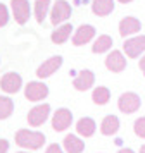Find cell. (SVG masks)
Instances as JSON below:
<instances>
[{
	"label": "cell",
	"instance_id": "obj_1",
	"mask_svg": "<svg viewBox=\"0 0 145 153\" xmlns=\"http://www.w3.org/2000/svg\"><path fill=\"white\" fill-rule=\"evenodd\" d=\"M45 143V136L38 131H29V129H19L16 132V145L28 150H38Z\"/></svg>",
	"mask_w": 145,
	"mask_h": 153
},
{
	"label": "cell",
	"instance_id": "obj_2",
	"mask_svg": "<svg viewBox=\"0 0 145 153\" xmlns=\"http://www.w3.org/2000/svg\"><path fill=\"white\" fill-rule=\"evenodd\" d=\"M71 17V5H69L66 0H57L54 4V7L50 10V21L52 24H61V22L68 21Z\"/></svg>",
	"mask_w": 145,
	"mask_h": 153
},
{
	"label": "cell",
	"instance_id": "obj_3",
	"mask_svg": "<svg viewBox=\"0 0 145 153\" xmlns=\"http://www.w3.org/2000/svg\"><path fill=\"white\" fill-rule=\"evenodd\" d=\"M117 107L123 114H133L140 108V97L137 93H131V91L123 93L117 100Z\"/></svg>",
	"mask_w": 145,
	"mask_h": 153
},
{
	"label": "cell",
	"instance_id": "obj_4",
	"mask_svg": "<svg viewBox=\"0 0 145 153\" xmlns=\"http://www.w3.org/2000/svg\"><path fill=\"white\" fill-rule=\"evenodd\" d=\"M48 95V86L45 83L40 81H31L26 84V90H24V97L29 102H40Z\"/></svg>",
	"mask_w": 145,
	"mask_h": 153
},
{
	"label": "cell",
	"instance_id": "obj_5",
	"mask_svg": "<svg viewBox=\"0 0 145 153\" xmlns=\"http://www.w3.org/2000/svg\"><path fill=\"white\" fill-rule=\"evenodd\" d=\"M48 114H50V105L48 103L36 105L28 114V122H29V126H33V127H38V126H41L48 119Z\"/></svg>",
	"mask_w": 145,
	"mask_h": 153
},
{
	"label": "cell",
	"instance_id": "obj_6",
	"mask_svg": "<svg viewBox=\"0 0 145 153\" xmlns=\"http://www.w3.org/2000/svg\"><path fill=\"white\" fill-rule=\"evenodd\" d=\"M21 86H23V79H21V76L17 72H7L0 79V88L5 93H9V95L17 93L21 90Z\"/></svg>",
	"mask_w": 145,
	"mask_h": 153
},
{
	"label": "cell",
	"instance_id": "obj_7",
	"mask_svg": "<svg viewBox=\"0 0 145 153\" xmlns=\"http://www.w3.org/2000/svg\"><path fill=\"white\" fill-rule=\"evenodd\" d=\"M123 48L130 59L140 57V53L145 52V36H133L130 40H126L123 45Z\"/></svg>",
	"mask_w": 145,
	"mask_h": 153
},
{
	"label": "cell",
	"instance_id": "obj_8",
	"mask_svg": "<svg viewBox=\"0 0 145 153\" xmlns=\"http://www.w3.org/2000/svg\"><path fill=\"white\" fill-rule=\"evenodd\" d=\"M71 122H73V114L68 108H59L54 114V117H52V127L57 132L66 131L69 126H71Z\"/></svg>",
	"mask_w": 145,
	"mask_h": 153
},
{
	"label": "cell",
	"instance_id": "obj_9",
	"mask_svg": "<svg viewBox=\"0 0 145 153\" xmlns=\"http://www.w3.org/2000/svg\"><path fill=\"white\" fill-rule=\"evenodd\" d=\"M61 65H62V57L61 55L50 57V59H47V60L36 69V76L40 77V79H45V77L52 76L54 72H57V69H59Z\"/></svg>",
	"mask_w": 145,
	"mask_h": 153
},
{
	"label": "cell",
	"instance_id": "obj_10",
	"mask_svg": "<svg viewBox=\"0 0 145 153\" xmlns=\"http://www.w3.org/2000/svg\"><path fill=\"white\" fill-rule=\"evenodd\" d=\"M11 7H12L14 19L17 24H24L29 19V2L28 0H12Z\"/></svg>",
	"mask_w": 145,
	"mask_h": 153
},
{
	"label": "cell",
	"instance_id": "obj_11",
	"mask_svg": "<svg viewBox=\"0 0 145 153\" xmlns=\"http://www.w3.org/2000/svg\"><path fill=\"white\" fill-rule=\"evenodd\" d=\"M105 67L110 72H123L126 69V59L119 50H112L109 55L105 57Z\"/></svg>",
	"mask_w": 145,
	"mask_h": 153
},
{
	"label": "cell",
	"instance_id": "obj_12",
	"mask_svg": "<svg viewBox=\"0 0 145 153\" xmlns=\"http://www.w3.org/2000/svg\"><path fill=\"white\" fill-rule=\"evenodd\" d=\"M95 36V28L90 26V24H83L74 31V36H73V45L76 47H81L85 43H88L92 38Z\"/></svg>",
	"mask_w": 145,
	"mask_h": 153
},
{
	"label": "cell",
	"instance_id": "obj_13",
	"mask_svg": "<svg viewBox=\"0 0 145 153\" xmlns=\"http://www.w3.org/2000/svg\"><path fill=\"white\" fill-rule=\"evenodd\" d=\"M93 83H95L93 72H92V71H81V72L74 77L73 86H74L78 91H86V90H90V88L93 86Z\"/></svg>",
	"mask_w": 145,
	"mask_h": 153
},
{
	"label": "cell",
	"instance_id": "obj_14",
	"mask_svg": "<svg viewBox=\"0 0 145 153\" xmlns=\"http://www.w3.org/2000/svg\"><path fill=\"white\" fill-rule=\"evenodd\" d=\"M142 28V24L137 17H124L123 21L119 22V35L121 36H130L138 33Z\"/></svg>",
	"mask_w": 145,
	"mask_h": 153
},
{
	"label": "cell",
	"instance_id": "obj_15",
	"mask_svg": "<svg viewBox=\"0 0 145 153\" xmlns=\"http://www.w3.org/2000/svg\"><path fill=\"white\" fill-rule=\"evenodd\" d=\"M95 120L90 117H81L78 122H76V131H78V134L80 136H83V138H90L93 132H95Z\"/></svg>",
	"mask_w": 145,
	"mask_h": 153
},
{
	"label": "cell",
	"instance_id": "obj_16",
	"mask_svg": "<svg viewBox=\"0 0 145 153\" xmlns=\"http://www.w3.org/2000/svg\"><path fill=\"white\" fill-rule=\"evenodd\" d=\"M119 131V119L116 115H107L104 117L102 124H100V132L104 136H112Z\"/></svg>",
	"mask_w": 145,
	"mask_h": 153
},
{
	"label": "cell",
	"instance_id": "obj_17",
	"mask_svg": "<svg viewBox=\"0 0 145 153\" xmlns=\"http://www.w3.org/2000/svg\"><path fill=\"white\" fill-rule=\"evenodd\" d=\"M62 143H64V150L68 153H81L85 150V143L74 134H68Z\"/></svg>",
	"mask_w": 145,
	"mask_h": 153
},
{
	"label": "cell",
	"instance_id": "obj_18",
	"mask_svg": "<svg viewBox=\"0 0 145 153\" xmlns=\"http://www.w3.org/2000/svg\"><path fill=\"white\" fill-rule=\"evenodd\" d=\"M92 10L95 16H109L112 10H114V2L112 0H93L92 4Z\"/></svg>",
	"mask_w": 145,
	"mask_h": 153
},
{
	"label": "cell",
	"instance_id": "obj_19",
	"mask_svg": "<svg viewBox=\"0 0 145 153\" xmlns=\"http://www.w3.org/2000/svg\"><path fill=\"white\" fill-rule=\"evenodd\" d=\"M71 31H73V26L69 22H66V24H62V26H59V28L55 29L50 38H52V42L55 45H62V43L68 42V38L71 36Z\"/></svg>",
	"mask_w": 145,
	"mask_h": 153
},
{
	"label": "cell",
	"instance_id": "obj_20",
	"mask_svg": "<svg viewBox=\"0 0 145 153\" xmlns=\"http://www.w3.org/2000/svg\"><path fill=\"white\" fill-rule=\"evenodd\" d=\"M110 47H112V38H110L109 35H100L95 40L92 50H93V53H104V52H107Z\"/></svg>",
	"mask_w": 145,
	"mask_h": 153
},
{
	"label": "cell",
	"instance_id": "obj_21",
	"mask_svg": "<svg viewBox=\"0 0 145 153\" xmlns=\"http://www.w3.org/2000/svg\"><path fill=\"white\" fill-rule=\"evenodd\" d=\"M92 100H93V103H97V105H105L110 100L109 88H105V86L95 88V90H93V95H92Z\"/></svg>",
	"mask_w": 145,
	"mask_h": 153
},
{
	"label": "cell",
	"instance_id": "obj_22",
	"mask_svg": "<svg viewBox=\"0 0 145 153\" xmlns=\"http://www.w3.org/2000/svg\"><path fill=\"white\" fill-rule=\"evenodd\" d=\"M48 5H50V0H35V17L40 24L47 17Z\"/></svg>",
	"mask_w": 145,
	"mask_h": 153
},
{
	"label": "cell",
	"instance_id": "obj_23",
	"mask_svg": "<svg viewBox=\"0 0 145 153\" xmlns=\"http://www.w3.org/2000/svg\"><path fill=\"white\" fill-rule=\"evenodd\" d=\"M14 110V103L9 97H0V120L11 117V114Z\"/></svg>",
	"mask_w": 145,
	"mask_h": 153
},
{
	"label": "cell",
	"instance_id": "obj_24",
	"mask_svg": "<svg viewBox=\"0 0 145 153\" xmlns=\"http://www.w3.org/2000/svg\"><path fill=\"white\" fill-rule=\"evenodd\" d=\"M135 134L138 138L145 139V117H140L135 120Z\"/></svg>",
	"mask_w": 145,
	"mask_h": 153
},
{
	"label": "cell",
	"instance_id": "obj_25",
	"mask_svg": "<svg viewBox=\"0 0 145 153\" xmlns=\"http://www.w3.org/2000/svg\"><path fill=\"white\" fill-rule=\"evenodd\" d=\"M7 22H9V10L4 4H0V28L5 26Z\"/></svg>",
	"mask_w": 145,
	"mask_h": 153
},
{
	"label": "cell",
	"instance_id": "obj_26",
	"mask_svg": "<svg viewBox=\"0 0 145 153\" xmlns=\"http://www.w3.org/2000/svg\"><path fill=\"white\" fill-rule=\"evenodd\" d=\"M45 153H62V150H61V146L59 145H50Z\"/></svg>",
	"mask_w": 145,
	"mask_h": 153
},
{
	"label": "cell",
	"instance_id": "obj_27",
	"mask_svg": "<svg viewBox=\"0 0 145 153\" xmlns=\"http://www.w3.org/2000/svg\"><path fill=\"white\" fill-rule=\"evenodd\" d=\"M7 150H9V141L0 139V153H7Z\"/></svg>",
	"mask_w": 145,
	"mask_h": 153
},
{
	"label": "cell",
	"instance_id": "obj_28",
	"mask_svg": "<svg viewBox=\"0 0 145 153\" xmlns=\"http://www.w3.org/2000/svg\"><path fill=\"white\" fill-rule=\"evenodd\" d=\"M140 69H142V72L145 74V55L140 59Z\"/></svg>",
	"mask_w": 145,
	"mask_h": 153
},
{
	"label": "cell",
	"instance_id": "obj_29",
	"mask_svg": "<svg viewBox=\"0 0 145 153\" xmlns=\"http://www.w3.org/2000/svg\"><path fill=\"white\" fill-rule=\"evenodd\" d=\"M117 153H135L133 150H130V148H123V150H119Z\"/></svg>",
	"mask_w": 145,
	"mask_h": 153
},
{
	"label": "cell",
	"instance_id": "obj_30",
	"mask_svg": "<svg viewBox=\"0 0 145 153\" xmlns=\"http://www.w3.org/2000/svg\"><path fill=\"white\" fill-rule=\"evenodd\" d=\"M117 2H121V4H130L131 0H117Z\"/></svg>",
	"mask_w": 145,
	"mask_h": 153
},
{
	"label": "cell",
	"instance_id": "obj_31",
	"mask_svg": "<svg viewBox=\"0 0 145 153\" xmlns=\"http://www.w3.org/2000/svg\"><path fill=\"white\" fill-rule=\"evenodd\" d=\"M140 153H145V145L142 146V148H140Z\"/></svg>",
	"mask_w": 145,
	"mask_h": 153
},
{
	"label": "cell",
	"instance_id": "obj_32",
	"mask_svg": "<svg viewBox=\"0 0 145 153\" xmlns=\"http://www.w3.org/2000/svg\"><path fill=\"white\" fill-rule=\"evenodd\" d=\"M17 153H26V152H17Z\"/></svg>",
	"mask_w": 145,
	"mask_h": 153
}]
</instances>
